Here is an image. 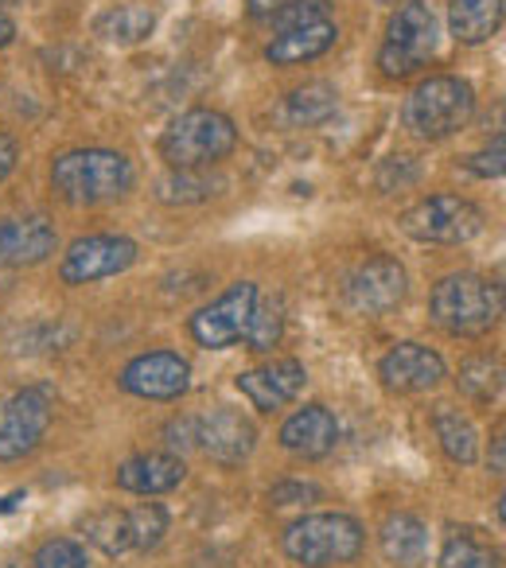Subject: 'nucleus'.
I'll use <instances>...</instances> for the list:
<instances>
[{
  "mask_svg": "<svg viewBox=\"0 0 506 568\" xmlns=\"http://www.w3.org/2000/svg\"><path fill=\"white\" fill-rule=\"evenodd\" d=\"M188 386H191V366L175 351L136 355L121 371V389L133 397H144V402H172V397L188 394Z\"/></svg>",
  "mask_w": 506,
  "mask_h": 568,
  "instance_id": "12",
  "label": "nucleus"
},
{
  "mask_svg": "<svg viewBox=\"0 0 506 568\" xmlns=\"http://www.w3.org/2000/svg\"><path fill=\"white\" fill-rule=\"evenodd\" d=\"M156 195L164 199V203H199V199L214 195V191L203 172H175L172 168V172L156 183Z\"/></svg>",
  "mask_w": 506,
  "mask_h": 568,
  "instance_id": "30",
  "label": "nucleus"
},
{
  "mask_svg": "<svg viewBox=\"0 0 506 568\" xmlns=\"http://www.w3.org/2000/svg\"><path fill=\"white\" fill-rule=\"evenodd\" d=\"M436 51V17L421 0H405L402 9L389 17L386 43L378 51V67L389 79H405V74L421 71Z\"/></svg>",
  "mask_w": 506,
  "mask_h": 568,
  "instance_id": "7",
  "label": "nucleus"
},
{
  "mask_svg": "<svg viewBox=\"0 0 506 568\" xmlns=\"http://www.w3.org/2000/svg\"><path fill=\"white\" fill-rule=\"evenodd\" d=\"M17 160H20L17 141H12L9 133H0V183H4V180H9V175H12V168H17Z\"/></svg>",
  "mask_w": 506,
  "mask_h": 568,
  "instance_id": "36",
  "label": "nucleus"
},
{
  "mask_svg": "<svg viewBox=\"0 0 506 568\" xmlns=\"http://www.w3.org/2000/svg\"><path fill=\"white\" fill-rule=\"evenodd\" d=\"M467 172L479 175V180H498V175L506 172V144H503V136H495V141H490V149L475 152V156L467 160Z\"/></svg>",
  "mask_w": 506,
  "mask_h": 568,
  "instance_id": "33",
  "label": "nucleus"
},
{
  "mask_svg": "<svg viewBox=\"0 0 506 568\" xmlns=\"http://www.w3.org/2000/svg\"><path fill=\"white\" fill-rule=\"evenodd\" d=\"M133 261H136L133 237L90 234V237H79V242L63 253L59 276H63V284H94V281H105V276L125 273Z\"/></svg>",
  "mask_w": 506,
  "mask_h": 568,
  "instance_id": "10",
  "label": "nucleus"
},
{
  "mask_svg": "<svg viewBox=\"0 0 506 568\" xmlns=\"http://www.w3.org/2000/svg\"><path fill=\"white\" fill-rule=\"evenodd\" d=\"M433 428H436V440H441L444 456H448L452 464H464V467L475 464V456H479V436H475V425L464 413L452 409V405H436Z\"/></svg>",
  "mask_w": 506,
  "mask_h": 568,
  "instance_id": "22",
  "label": "nucleus"
},
{
  "mask_svg": "<svg viewBox=\"0 0 506 568\" xmlns=\"http://www.w3.org/2000/svg\"><path fill=\"white\" fill-rule=\"evenodd\" d=\"M12 40H17V20L0 9V48H9Z\"/></svg>",
  "mask_w": 506,
  "mask_h": 568,
  "instance_id": "39",
  "label": "nucleus"
},
{
  "mask_svg": "<svg viewBox=\"0 0 506 568\" xmlns=\"http://www.w3.org/2000/svg\"><path fill=\"white\" fill-rule=\"evenodd\" d=\"M195 444L214 459V464H242L257 448V428L237 409H214L195 420Z\"/></svg>",
  "mask_w": 506,
  "mask_h": 568,
  "instance_id": "13",
  "label": "nucleus"
},
{
  "mask_svg": "<svg viewBox=\"0 0 506 568\" xmlns=\"http://www.w3.org/2000/svg\"><path fill=\"white\" fill-rule=\"evenodd\" d=\"M36 568H87V549L71 537H51L36 549Z\"/></svg>",
  "mask_w": 506,
  "mask_h": 568,
  "instance_id": "31",
  "label": "nucleus"
},
{
  "mask_svg": "<svg viewBox=\"0 0 506 568\" xmlns=\"http://www.w3.org/2000/svg\"><path fill=\"white\" fill-rule=\"evenodd\" d=\"M452 40L464 48H479L503 28V0H452L448 4Z\"/></svg>",
  "mask_w": 506,
  "mask_h": 568,
  "instance_id": "20",
  "label": "nucleus"
},
{
  "mask_svg": "<svg viewBox=\"0 0 506 568\" xmlns=\"http://www.w3.org/2000/svg\"><path fill=\"white\" fill-rule=\"evenodd\" d=\"M506 471V444L503 436H495V448H490V475H503Z\"/></svg>",
  "mask_w": 506,
  "mask_h": 568,
  "instance_id": "38",
  "label": "nucleus"
},
{
  "mask_svg": "<svg viewBox=\"0 0 506 568\" xmlns=\"http://www.w3.org/2000/svg\"><path fill=\"white\" fill-rule=\"evenodd\" d=\"M164 436L172 448H191V444H195V417L172 420V425L164 428Z\"/></svg>",
  "mask_w": 506,
  "mask_h": 568,
  "instance_id": "35",
  "label": "nucleus"
},
{
  "mask_svg": "<svg viewBox=\"0 0 506 568\" xmlns=\"http://www.w3.org/2000/svg\"><path fill=\"white\" fill-rule=\"evenodd\" d=\"M188 475L180 456L172 452H144V456H133L118 467V487L129 490V495H164V490H175Z\"/></svg>",
  "mask_w": 506,
  "mask_h": 568,
  "instance_id": "18",
  "label": "nucleus"
},
{
  "mask_svg": "<svg viewBox=\"0 0 506 568\" xmlns=\"http://www.w3.org/2000/svg\"><path fill=\"white\" fill-rule=\"evenodd\" d=\"M428 312L448 335H487L503 316V288L479 273H452L436 281Z\"/></svg>",
  "mask_w": 506,
  "mask_h": 568,
  "instance_id": "2",
  "label": "nucleus"
},
{
  "mask_svg": "<svg viewBox=\"0 0 506 568\" xmlns=\"http://www.w3.org/2000/svg\"><path fill=\"white\" fill-rule=\"evenodd\" d=\"M444 358L425 343H397L378 363V378L394 394H428L444 382Z\"/></svg>",
  "mask_w": 506,
  "mask_h": 568,
  "instance_id": "14",
  "label": "nucleus"
},
{
  "mask_svg": "<svg viewBox=\"0 0 506 568\" xmlns=\"http://www.w3.org/2000/svg\"><path fill=\"white\" fill-rule=\"evenodd\" d=\"M152 28H156V12L149 9V4H113L110 12H102L94 24V32L102 36V40L110 43H141L152 36Z\"/></svg>",
  "mask_w": 506,
  "mask_h": 568,
  "instance_id": "23",
  "label": "nucleus"
},
{
  "mask_svg": "<svg viewBox=\"0 0 506 568\" xmlns=\"http://www.w3.org/2000/svg\"><path fill=\"white\" fill-rule=\"evenodd\" d=\"M405 293H409V281H405L402 261L386 257V253L366 257L347 276V301L363 316H386V312H394L405 301Z\"/></svg>",
  "mask_w": 506,
  "mask_h": 568,
  "instance_id": "11",
  "label": "nucleus"
},
{
  "mask_svg": "<svg viewBox=\"0 0 506 568\" xmlns=\"http://www.w3.org/2000/svg\"><path fill=\"white\" fill-rule=\"evenodd\" d=\"M459 389H464L472 402H495L498 394H503V366L495 363V358H467L464 366H459Z\"/></svg>",
  "mask_w": 506,
  "mask_h": 568,
  "instance_id": "27",
  "label": "nucleus"
},
{
  "mask_svg": "<svg viewBox=\"0 0 506 568\" xmlns=\"http://www.w3.org/2000/svg\"><path fill=\"white\" fill-rule=\"evenodd\" d=\"M378 541H382L386 560H394V565H402V568H417L428 552V529H425V521L413 518V514H389V518L382 521Z\"/></svg>",
  "mask_w": 506,
  "mask_h": 568,
  "instance_id": "21",
  "label": "nucleus"
},
{
  "mask_svg": "<svg viewBox=\"0 0 506 568\" xmlns=\"http://www.w3.org/2000/svg\"><path fill=\"white\" fill-rule=\"evenodd\" d=\"M363 521L351 514H304L285 529V552L304 568L347 565L363 552Z\"/></svg>",
  "mask_w": 506,
  "mask_h": 568,
  "instance_id": "5",
  "label": "nucleus"
},
{
  "mask_svg": "<svg viewBox=\"0 0 506 568\" xmlns=\"http://www.w3.org/2000/svg\"><path fill=\"white\" fill-rule=\"evenodd\" d=\"M324 490L316 487V483H301V479H293V483H277V487L270 490V503L273 506H296V503H308V498H320Z\"/></svg>",
  "mask_w": 506,
  "mask_h": 568,
  "instance_id": "34",
  "label": "nucleus"
},
{
  "mask_svg": "<svg viewBox=\"0 0 506 568\" xmlns=\"http://www.w3.org/2000/svg\"><path fill=\"white\" fill-rule=\"evenodd\" d=\"M340 110V90L332 82H304L301 90L289 94V118L296 125H320L327 121L332 113Z\"/></svg>",
  "mask_w": 506,
  "mask_h": 568,
  "instance_id": "25",
  "label": "nucleus"
},
{
  "mask_svg": "<svg viewBox=\"0 0 506 568\" xmlns=\"http://www.w3.org/2000/svg\"><path fill=\"white\" fill-rule=\"evenodd\" d=\"M133 160L113 149H74L51 164V187L71 206H94L121 199L133 187Z\"/></svg>",
  "mask_w": 506,
  "mask_h": 568,
  "instance_id": "1",
  "label": "nucleus"
},
{
  "mask_svg": "<svg viewBox=\"0 0 506 568\" xmlns=\"http://www.w3.org/2000/svg\"><path fill=\"white\" fill-rule=\"evenodd\" d=\"M335 40H340V28H335L332 20H316V24L293 28V32H277V40L265 48V59H270L273 67L312 63V59H320L324 51H332Z\"/></svg>",
  "mask_w": 506,
  "mask_h": 568,
  "instance_id": "19",
  "label": "nucleus"
},
{
  "mask_svg": "<svg viewBox=\"0 0 506 568\" xmlns=\"http://www.w3.org/2000/svg\"><path fill=\"white\" fill-rule=\"evenodd\" d=\"M281 444H285L293 456L304 459H324L327 452L340 444V420L324 405H304L293 417L281 425Z\"/></svg>",
  "mask_w": 506,
  "mask_h": 568,
  "instance_id": "17",
  "label": "nucleus"
},
{
  "mask_svg": "<svg viewBox=\"0 0 506 568\" xmlns=\"http://www.w3.org/2000/svg\"><path fill=\"white\" fill-rule=\"evenodd\" d=\"M59 234L48 219L24 214V219H0V268L40 265L55 253Z\"/></svg>",
  "mask_w": 506,
  "mask_h": 568,
  "instance_id": "15",
  "label": "nucleus"
},
{
  "mask_svg": "<svg viewBox=\"0 0 506 568\" xmlns=\"http://www.w3.org/2000/svg\"><path fill=\"white\" fill-rule=\"evenodd\" d=\"M51 425V389L32 386L0 402V459H24L28 452L40 448L43 433Z\"/></svg>",
  "mask_w": 506,
  "mask_h": 568,
  "instance_id": "9",
  "label": "nucleus"
},
{
  "mask_svg": "<svg viewBox=\"0 0 506 568\" xmlns=\"http://www.w3.org/2000/svg\"><path fill=\"white\" fill-rule=\"evenodd\" d=\"M17 503H24V495H20V490H17V495H4V498H0V514L17 510Z\"/></svg>",
  "mask_w": 506,
  "mask_h": 568,
  "instance_id": "40",
  "label": "nucleus"
},
{
  "mask_svg": "<svg viewBox=\"0 0 506 568\" xmlns=\"http://www.w3.org/2000/svg\"><path fill=\"white\" fill-rule=\"evenodd\" d=\"M82 534L94 549H102L105 557H121V552L133 549V521H129V510H94L82 518Z\"/></svg>",
  "mask_w": 506,
  "mask_h": 568,
  "instance_id": "24",
  "label": "nucleus"
},
{
  "mask_svg": "<svg viewBox=\"0 0 506 568\" xmlns=\"http://www.w3.org/2000/svg\"><path fill=\"white\" fill-rule=\"evenodd\" d=\"M285 4H289V0H245V9H250L253 20H270L273 12H281Z\"/></svg>",
  "mask_w": 506,
  "mask_h": 568,
  "instance_id": "37",
  "label": "nucleus"
},
{
  "mask_svg": "<svg viewBox=\"0 0 506 568\" xmlns=\"http://www.w3.org/2000/svg\"><path fill=\"white\" fill-rule=\"evenodd\" d=\"M304 382H308V371H304L301 358H277V363H270V366L245 371L242 378H237V389H242V397H250L253 409L273 413L293 402L304 389Z\"/></svg>",
  "mask_w": 506,
  "mask_h": 568,
  "instance_id": "16",
  "label": "nucleus"
},
{
  "mask_svg": "<svg viewBox=\"0 0 506 568\" xmlns=\"http://www.w3.org/2000/svg\"><path fill=\"white\" fill-rule=\"evenodd\" d=\"M487 214L464 195H428L402 214V230L421 245H464L483 234Z\"/></svg>",
  "mask_w": 506,
  "mask_h": 568,
  "instance_id": "6",
  "label": "nucleus"
},
{
  "mask_svg": "<svg viewBox=\"0 0 506 568\" xmlns=\"http://www.w3.org/2000/svg\"><path fill=\"white\" fill-rule=\"evenodd\" d=\"M327 9H332L327 0H289L285 9L270 17V28H273V32H293V28L327 20Z\"/></svg>",
  "mask_w": 506,
  "mask_h": 568,
  "instance_id": "32",
  "label": "nucleus"
},
{
  "mask_svg": "<svg viewBox=\"0 0 506 568\" xmlns=\"http://www.w3.org/2000/svg\"><path fill=\"white\" fill-rule=\"evenodd\" d=\"M237 129L219 110H188L160 136V160L175 172H203L234 152Z\"/></svg>",
  "mask_w": 506,
  "mask_h": 568,
  "instance_id": "3",
  "label": "nucleus"
},
{
  "mask_svg": "<svg viewBox=\"0 0 506 568\" xmlns=\"http://www.w3.org/2000/svg\"><path fill=\"white\" fill-rule=\"evenodd\" d=\"M281 335H285V308H281V301H273V296H265L262 301V296H257L250 332H245L250 351H273L281 343Z\"/></svg>",
  "mask_w": 506,
  "mask_h": 568,
  "instance_id": "28",
  "label": "nucleus"
},
{
  "mask_svg": "<svg viewBox=\"0 0 506 568\" xmlns=\"http://www.w3.org/2000/svg\"><path fill=\"white\" fill-rule=\"evenodd\" d=\"M475 113V90L459 74H433V79L417 82L413 94L405 98V129L421 141H444V136L459 133Z\"/></svg>",
  "mask_w": 506,
  "mask_h": 568,
  "instance_id": "4",
  "label": "nucleus"
},
{
  "mask_svg": "<svg viewBox=\"0 0 506 568\" xmlns=\"http://www.w3.org/2000/svg\"><path fill=\"white\" fill-rule=\"evenodd\" d=\"M129 521H133V549L149 552L164 541L168 534V514L160 503H141L136 510H129Z\"/></svg>",
  "mask_w": 506,
  "mask_h": 568,
  "instance_id": "29",
  "label": "nucleus"
},
{
  "mask_svg": "<svg viewBox=\"0 0 506 568\" xmlns=\"http://www.w3.org/2000/svg\"><path fill=\"white\" fill-rule=\"evenodd\" d=\"M441 568H498V549L475 534H452L441 549Z\"/></svg>",
  "mask_w": 506,
  "mask_h": 568,
  "instance_id": "26",
  "label": "nucleus"
},
{
  "mask_svg": "<svg viewBox=\"0 0 506 568\" xmlns=\"http://www.w3.org/2000/svg\"><path fill=\"white\" fill-rule=\"evenodd\" d=\"M257 296L262 293H257L253 281L230 284L219 301L206 304V308H199L195 316H191V339L206 351H222V347H230V343H242L245 332H250Z\"/></svg>",
  "mask_w": 506,
  "mask_h": 568,
  "instance_id": "8",
  "label": "nucleus"
},
{
  "mask_svg": "<svg viewBox=\"0 0 506 568\" xmlns=\"http://www.w3.org/2000/svg\"><path fill=\"white\" fill-rule=\"evenodd\" d=\"M0 4H12V0H0Z\"/></svg>",
  "mask_w": 506,
  "mask_h": 568,
  "instance_id": "41",
  "label": "nucleus"
}]
</instances>
